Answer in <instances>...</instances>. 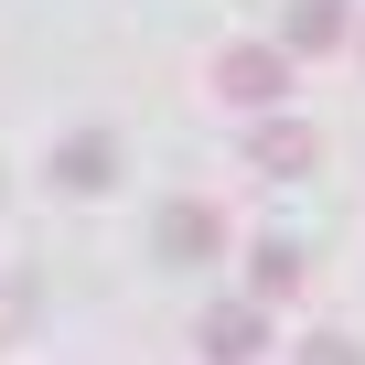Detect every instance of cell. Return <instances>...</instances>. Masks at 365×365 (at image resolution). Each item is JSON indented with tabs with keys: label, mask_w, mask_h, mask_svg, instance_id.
<instances>
[{
	"label": "cell",
	"mask_w": 365,
	"mask_h": 365,
	"mask_svg": "<svg viewBox=\"0 0 365 365\" xmlns=\"http://www.w3.org/2000/svg\"><path fill=\"white\" fill-rule=\"evenodd\" d=\"M54 172L76 182V194H97V182L118 172V150H108V140H65V161H54Z\"/></svg>",
	"instance_id": "3957f363"
},
{
	"label": "cell",
	"mask_w": 365,
	"mask_h": 365,
	"mask_svg": "<svg viewBox=\"0 0 365 365\" xmlns=\"http://www.w3.org/2000/svg\"><path fill=\"white\" fill-rule=\"evenodd\" d=\"M258 161H269V172H301V161H312V129H290V118L258 129Z\"/></svg>",
	"instance_id": "277c9868"
},
{
	"label": "cell",
	"mask_w": 365,
	"mask_h": 365,
	"mask_svg": "<svg viewBox=\"0 0 365 365\" xmlns=\"http://www.w3.org/2000/svg\"><path fill=\"white\" fill-rule=\"evenodd\" d=\"M344 43V0H290V54H322Z\"/></svg>",
	"instance_id": "7a4b0ae2"
},
{
	"label": "cell",
	"mask_w": 365,
	"mask_h": 365,
	"mask_svg": "<svg viewBox=\"0 0 365 365\" xmlns=\"http://www.w3.org/2000/svg\"><path fill=\"white\" fill-rule=\"evenodd\" d=\"M215 86H226L237 108H279V97H290V54H279V43H226V54H215Z\"/></svg>",
	"instance_id": "6da1fadb"
}]
</instances>
